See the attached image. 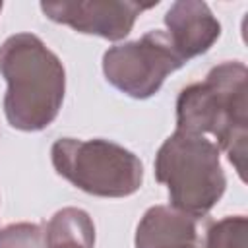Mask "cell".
<instances>
[{"instance_id":"7a4b0ae2","label":"cell","mask_w":248,"mask_h":248,"mask_svg":"<svg viewBox=\"0 0 248 248\" xmlns=\"http://www.w3.org/2000/svg\"><path fill=\"white\" fill-rule=\"evenodd\" d=\"M0 74L8 81L4 114L21 132H39L60 112L66 72L60 58L33 33H16L0 45Z\"/></svg>"},{"instance_id":"3957f363","label":"cell","mask_w":248,"mask_h":248,"mask_svg":"<svg viewBox=\"0 0 248 248\" xmlns=\"http://www.w3.org/2000/svg\"><path fill=\"white\" fill-rule=\"evenodd\" d=\"M155 178L167 186L170 207L192 219L205 217L227 186L217 143L205 136L180 130L170 134L159 147Z\"/></svg>"},{"instance_id":"52a82bcc","label":"cell","mask_w":248,"mask_h":248,"mask_svg":"<svg viewBox=\"0 0 248 248\" xmlns=\"http://www.w3.org/2000/svg\"><path fill=\"white\" fill-rule=\"evenodd\" d=\"M167 37L176 54L188 62L209 50L221 35V23L200 0H178L165 14Z\"/></svg>"},{"instance_id":"30bf717a","label":"cell","mask_w":248,"mask_h":248,"mask_svg":"<svg viewBox=\"0 0 248 248\" xmlns=\"http://www.w3.org/2000/svg\"><path fill=\"white\" fill-rule=\"evenodd\" d=\"M205 248H248L246 215H229L207 227Z\"/></svg>"},{"instance_id":"4fadbf2b","label":"cell","mask_w":248,"mask_h":248,"mask_svg":"<svg viewBox=\"0 0 248 248\" xmlns=\"http://www.w3.org/2000/svg\"><path fill=\"white\" fill-rule=\"evenodd\" d=\"M190 248H198V244H196V246H190Z\"/></svg>"},{"instance_id":"5b68a950","label":"cell","mask_w":248,"mask_h":248,"mask_svg":"<svg viewBox=\"0 0 248 248\" xmlns=\"http://www.w3.org/2000/svg\"><path fill=\"white\" fill-rule=\"evenodd\" d=\"M184 66L165 31H149L138 41L110 46L103 54V72L110 85L132 99L155 95L165 78Z\"/></svg>"},{"instance_id":"8fae6325","label":"cell","mask_w":248,"mask_h":248,"mask_svg":"<svg viewBox=\"0 0 248 248\" xmlns=\"http://www.w3.org/2000/svg\"><path fill=\"white\" fill-rule=\"evenodd\" d=\"M0 248H46V232L37 223H12L0 231Z\"/></svg>"},{"instance_id":"8992f818","label":"cell","mask_w":248,"mask_h":248,"mask_svg":"<svg viewBox=\"0 0 248 248\" xmlns=\"http://www.w3.org/2000/svg\"><path fill=\"white\" fill-rule=\"evenodd\" d=\"M157 6V2L140 4L130 0H78V2H41L43 14L56 21L64 23L78 33L97 35L107 41L124 39L138 16L149 8Z\"/></svg>"},{"instance_id":"277c9868","label":"cell","mask_w":248,"mask_h":248,"mask_svg":"<svg viewBox=\"0 0 248 248\" xmlns=\"http://www.w3.org/2000/svg\"><path fill=\"white\" fill-rule=\"evenodd\" d=\"M54 170L76 188L99 198H126L143 182L141 161L108 140L60 138L52 143Z\"/></svg>"},{"instance_id":"9c48e42d","label":"cell","mask_w":248,"mask_h":248,"mask_svg":"<svg viewBox=\"0 0 248 248\" xmlns=\"http://www.w3.org/2000/svg\"><path fill=\"white\" fill-rule=\"evenodd\" d=\"M46 248H93L95 225L87 211L64 207L52 215L46 229Z\"/></svg>"},{"instance_id":"7c38bea8","label":"cell","mask_w":248,"mask_h":248,"mask_svg":"<svg viewBox=\"0 0 248 248\" xmlns=\"http://www.w3.org/2000/svg\"><path fill=\"white\" fill-rule=\"evenodd\" d=\"M0 12H2V2H0Z\"/></svg>"},{"instance_id":"6da1fadb","label":"cell","mask_w":248,"mask_h":248,"mask_svg":"<svg viewBox=\"0 0 248 248\" xmlns=\"http://www.w3.org/2000/svg\"><path fill=\"white\" fill-rule=\"evenodd\" d=\"M248 70L242 62H223L203 81L184 87L176 101V130L211 134L244 180L248 155Z\"/></svg>"},{"instance_id":"ba28073f","label":"cell","mask_w":248,"mask_h":248,"mask_svg":"<svg viewBox=\"0 0 248 248\" xmlns=\"http://www.w3.org/2000/svg\"><path fill=\"white\" fill-rule=\"evenodd\" d=\"M136 248H190L196 246V223L186 213L169 207H149L136 229Z\"/></svg>"}]
</instances>
